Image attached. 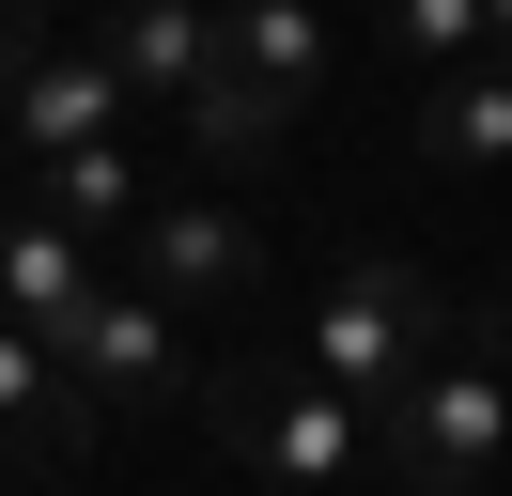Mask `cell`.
I'll use <instances>...</instances> for the list:
<instances>
[{"instance_id":"cell-1","label":"cell","mask_w":512,"mask_h":496,"mask_svg":"<svg viewBox=\"0 0 512 496\" xmlns=\"http://www.w3.org/2000/svg\"><path fill=\"white\" fill-rule=\"evenodd\" d=\"M466 326H481V310L450 295L435 264H404V248H357V264L311 295V326H295V372H311V388H342L357 419H373V403H404V388H419V372H435Z\"/></svg>"},{"instance_id":"cell-2","label":"cell","mask_w":512,"mask_h":496,"mask_svg":"<svg viewBox=\"0 0 512 496\" xmlns=\"http://www.w3.org/2000/svg\"><path fill=\"white\" fill-rule=\"evenodd\" d=\"M187 419L233 450V481H280V496H342L357 465H373V419H357L342 388H311L295 357H202Z\"/></svg>"},{"instance_id":"cell-3","label":"cell","mask_w":512,"mask_h":496,"mask_svg":"<svg viewBox=\"0 0 512 496\" xmlns=\"http://www.w3.org/2000/svg\"><path fill=\"white\" fill-rule=\"evenodd\" d=\"M373 465L404 496H481L512 465V326H497V310H481L404 403H373Z\"/></svg>"},{"instance_id":"cell-4","label":"cell","mask_w":512,"mask_h":496,"mask_svg":"<svg viewBox=\"0 0 512 496\" xmlns=\"http://www.w3.org/2000/svg\"><path fill=\"white\" fill-rule=\"evenodd\" d=\"M47 357L78 372V403H94V419H156V403H187V388H202L187 326H171V310L140 295V279H94V295H78L63 326H47Z\"/></svg>"},{"instance_id":"cell-5","label":"cell","mask_w":512,"mask_h":496,"mask_svg":"<svg viewBox=\"0 0 512 496\" xmlns=\"http://www.w3.org/2000/svg\"><path fill=\"white\" fill-rule=\"evenodd\" d=\"M125 279L187 326V310H249L264 295V233L233 202H202V186H171V202H140V233H125Z\"/></svg>"},{"instance_id":"cell-6","label":"cell","mask_w":512,"mask_h":496,"mask_svg":"<svg viewBox=\"0 0 512 496\" xmlns=\"http://www.w3.org/2000/svg\"><path fill=\"white\" fill-rule=\"evenodd\" d=\"M94 62H109L125 109H187V93L218 78V0H109Z\"/></svg>"},{"instance_id":"cell-7","label":"cell","mask_w":512,"mask_h":496,"mask_svg":"<svg viewBox=\"0 0 512 496\" xmlns=\"http://www.w3.org/2000/svg\"><path fill=\"white\" fill-rule=\"evenodd\" d=\"M78 450H94V403H78V372L47 357L32 326H0V481H63Z\"/></svg>"},{"instance_id":"cell-8","label":"cell","mask_w":512,"mask_h":496,"mask_svg":"<svg viewBox=\"0 0 512 496\" xmlns=\"http://www.w3.org/2000/svg\"><path fill=\"white\" fill-rule=\"evenodd\" d=\"M0 140L32 155V171H47V155H94V140H125V93H109V62H94V47H47L32 78H16V109H0Z\"/></svg>"},{"instance_id":"cell-9","label":"cell","mask_w":512,"mask_h":496,"mask_svg":"<svg viewBox=\"0 0 512 496\" xmlns=\"http://www.w3.org/2000/svg\"><path fill=\"white\" fill-rule=\"evenodd\" d=\"M218 62L295 124V109L326 93V0H218Z\"/></svg>"},{"instance_id":"cell-10","label":"cell","mask_w":512,"mask_h":496,"mask_svg":"<svg viewBox=\"0 0 512 496\" xmlns=\"http://www.w3.org/2000/svg\"><path fill=\"white\" fill-rule=\"evenodd\" d=\"M94 279H109V264H94V248H78L63 217L32 202V186L0 202V326H32V341H47V326H63L78 295H94Z\"/></svg>"},{"instance_id":"cell-11","label":"cell","mask_w":512,"mask_h":496,"mask_svg":"<svg viewBox=\"0 0 512 496\" xmlns=\"http://www.w3.org/2000/svg\"><path fill=\"white\" fill-rule=\"evenodd\" d=\"M32 202L63 217L78 248H125V233H140V202H156V186H140V155H125V140H94V155H47V171H32Z\"/></svg>"},{"instance_id":"cell-12","label":"cell","mask_w":512,"mask_h":496,"mask_svg":"<svg viewBox=\"0 0 512 496\" xmlns=\"http://www.w3.org/2000/svg\"><path fill=\"white\" fill-rule=\"evenodd\" d=\"M419 155L435 171H512V62H466V78L419 93Z\"/></svg>"},{"instance_id":"cell-13","label":"cell","mask_w":512,"mask_h":496,"mask_svg":"<svg viewBox=\"0 0 512 496\" xmlns=\"http://www.w3.org/2000/svg\"><path fill=\"white\" fill-rule=\"evenodd\" d=\"M171 124H187V155H202V171H264V155L295 140V124L264 109L249 78H233V62H218V78H202V93H187V109H171Z\"/></svg>"},{"instance_id":"cell-14","label":"cell","mask_w":512,"mask_h":496,"mask_svg":"<svg viewBox=\"0 0 512 496\" xmlns=\"http://www.w3.org/2000/svg\"><path fill=\"white\" fill-rule=\"evenodd\" d=\"M388 62H419V78H466L481 62V0H373Z\"/></svg>"},{"instance_id":"cell-15","label":"cell","mask_w":512,"mask_h":496,"mask_svg":"<svg viewBox=\"0 0 512 496\" xmlns=\"http://www.w3.org/2000/svg\"><path fill=\"white\" fill-rule=\"evenodd\" d=\"M47 62V0H0V109H16V78Z\"/></svg>"},{"instance_id":"cell-16","label":"cell","mask_w":512,"mask_h":496,"mask_svg":"<svg viewBox=\"0 0 512 496\" xmlns=\"http://www.w3.org/2000/svg\"><path fill=\"white\" fill-rule=\"evenodd\" d=\"M481 62H512V0H481Z\"/></svg>"},{"instance_id":"cell-17","label":"cell","mask_w":512,"mask_h":496,"mask_svg":"<svg viewBox=\"0 0 512 496\" xmlns=\"http://www.w3.org/2000/svg\"><path fill=\"white\" fill-rule=\"evenodd\" d=\"M233 496H280V481H233Z\"/></svg>"}]
</instances>
